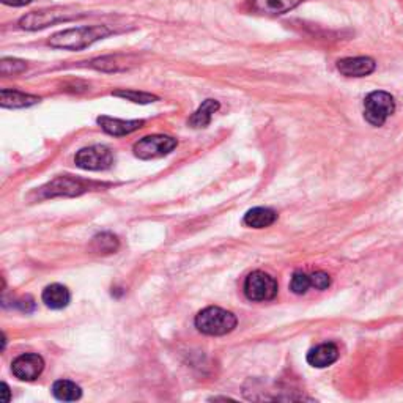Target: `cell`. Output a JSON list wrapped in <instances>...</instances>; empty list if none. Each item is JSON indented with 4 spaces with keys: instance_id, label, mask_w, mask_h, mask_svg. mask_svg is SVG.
<instances>
[{
    "instance_id": "obj_1",
    "label": "cell",
    "mask_w": 403,
    "mask_h": 403,
    "mask_svg": "<svg viewBox=\"0 0 403 403\" xmlns=\"http://www.w3.org/2000/svg\"><path fill=\"white\" fill-rule=\"evenodd\" d=\"M114 33L112 28L108 26H85L78 28H68L52 35L49 38V44L56 49H67V51H81L85 47L92 46L99 40Z\"/></svg>"
},
{
    "instance_id": "obj_2",
    "label": "cell",
    "mask_w": 403,
    "mask_h": 403,
    "mask_svg": "<svg viewBox=\"0 0 403 403\" xmlns=\"http://www.w3.org/2000/svg\"><path fill=\"white\" fill-rule=\"evenodd\" d=\"M195 328L206 336H225L236 328V317L221 307H206L195 317Z\"/></svg>"
},
{
    "instance_id": "obj_3",
    "label": "cell",
    "mask_w": 403,
    "mask_h": 403,
    "mask_svg": "<svg viewBox=\"0 0 403 403\" xmlns=\"http://www.w3.org/2000/svg\"><path fill=\"white\" fill-rule=\"evenodd\" d=\"M395 112V101L388 92H372L364 99V117L372 126H383Z\"/></svg>"
},
{
    "instance_id": "obj_4",
    "label": "cell",
    "mask_w": 403,
    "mask_h": 403,
    "mask_svg": "<svg viewBox=\"0 0 403 403\" xmlns=\"http://www.w3.org/2000/svg\"><path fill=\"white\" fill-rule=\"evenodd\" d=\"M176 145H179V142H176V139L170 138V135H147V138L140 139L134 144V155L139 159L161 158L169 155L170 151H174Z\"/></svg>"
},
{
    "instance_id": "obj_5",
    "label": "cell",
    "mask_w": 403,
    "mask_h": 403,
    "mask_svg": "<svg viewBox=\"0 0 403 403\" xmlns=\"http://www.w3.org/2000/svg\"><path fill=\"white\" fill-rule=\"evenodd\" d=\"M245 295L251 301H270L277 295V282L263 271H254L245 281Z\"/></svg>"
},
{
    "instance_id": "obj_6",
    "label": "cell",
    "mask_w": 403,
    "mask_h": 403,
    "mask_svg": "<svg viewBox=\"0 0 403 403\" xmlns=\"http://www.w3.org/2000/svg\"><path fill=\"white\" fill-rule=\"evenodd\" d=\"M98 186V183L74 179V176H57L56 180L41 188V194H43V197H57V195L73 197V195H79Z\"/></svg>"
},
{
    "instance_id": "obj_7",
    "label": "cell",
    "mask_w": 403,
    "mask_h": 403,
    "mask_svg": "<svg viewBox=\"0 0 403 403\" xmlns=\"http://www.w3.org/2000/svg\"><path fill=\"white\" fill-rule=\"evenodd\" d=\"M74 161L84 170H106L114 164V153L106 145H92L79 150Z\"/></svg>"
},
{
    "instance_id": "obj_8",
    "label": "cell",
    "mask_w": 403,
    "mask_h": 403,
    "mask_svg": "<svg viewBox=\"0 0 403 403\" xmlns=\"http://www.w3.org/2000/svg\"><path fill=\"white\" fill-rule=\"evenodd\" d=\"M73 15H69L63 8H49V10H40L32 11L19 19V26L26 31H40L47 26H54L57 22L69 21Z\"/></svg>"
},
{
    "instance_id": "obj_9",
    "label": "cell",
    "mask_w": 403,
    "mask_h": 403,
    "mask_svg": "<svg viewBox=\"0 0 403 403\" xmlns=\"http://www.w3.org/2000/svg\"><path fill=\"white\" fill-rule=\"evenodd\" d=\"M44 361L35 353H26L16 358L11 364V372L22 381H33L43 373Z\"/></svg>"
},
{
    "instance_id": "obj_10",
    "label": "cell",
    "mask_w": 403,
    "mask_h": 403,
    "mask_svg": "<svg viewBox=\"0 0 403 403\" xmlns=\"http://www.w3.org/2000/svg\"><path fill=\"white\" fill-rule=\"evenodd\" d=\"M377 68V63L370 57H348L337 62V69L347 78H365Z\"/></svg>"
},
{
    "instance_id": "obj_11",
    "label": "cell",
    "mask_w": 403,
    "mask_h": 403,
    "mask_svg": "<svg viewBox=\"0 0 403 403\" xmlns=\"http://www.w3.org/2000/svg\"><path fill=\"white\" fill-rule=\"evenodd\" d=\"M304 0H252L251 8L258 15L279 16L295 10Z\"/></svg>"
},
{
    "instance_id": "obj_12",
    "label": "cell",
    "mask_w": 403,
    "mask_h": 403,
    "mask_svg": "<svg viewBox=\"0 0 403 403\" xmlns=\"http://www.w3.org/2000/svg\"><path fill=\"white\" fill-rule=\"evenodd\" d=\"M97 122L103 128V131L110 135H126L144 126V120H120V118H112L108 115L98 117Z\"/></svg>"
},
{
    "instance_id": "obj_13",
    "label": "cell",
    "mask_w": 403,
    "mask_h": 403,
    "mask_svg": "<svg viewBox=\"0 0 403 403\" xmlns=\"http://www.w3.org/2000/svg\"><path fill=\"white\" fill-rule=\"evenodd\" d=\"M339 359V348L334 343H322L307 353V363L317 369L333 365Z\"/></svg>"
},
{
    "instance_id": "obj_14",
    "label": "cell",
    "mask_w": 403,
    "mask_h": 403,
    "mask_svg": "<svg viewBox=\"0 0 403 403\" xmlns=\"http://www.w3.org/2000/svg\"><path fill=\"white\" fill-rule=\"evenodd\" d=\"M41 298H43V302L49 309L60 311L69 304L71 295L67 287L60 286V283H52V286L43 290V296Z\"/></svg>"
},
{
    "instance_id": "obj_15",
    "label": "cell",
    "mask_w": 403,
    "mask_h": 403,
    "mask_svg": "<svg viewBox=\"0 0 403 403\" xmlns=\"http://www.w3.org/2000/svg\"><path fill=\"white\" fill-rule=\"evenodd\" d=\"M38 97H33V94H27L17 90H8V88H3L0 92V104L2 108L8 109H21V108H31V106L40 103Z\"/></svg>"
},
{
    "instance_id": "obj_16",
    "label": "cell",
    "mask_w": 403,
    "mask_h": 403,
    "mask_svg": "<svg viewBox=\"0 0 403 403\" xmlns=\"http://www.w3.org/2000/svg\"><path fill=\"white\" fill-rule=\"evenodd\" d=\"M276 219H277V213L274 210L258 206V208L249 210L245 215L242 222H245V225H247V227H252V229H265L274 224Z\"/></svg>"
},
{
    "instance_id": "obj_17",
    "label": "cell",
    "mask_w": 403,
    "mask_h": 403,
    "mask_svg": "<svg viewBox=\"0 0 403 403\" xmlns=\"http://www.w3.org/2000/svg\"><path fill=\"white\" fill-rule=\"evenodd\" d=\"M219 108H221V104L216 99H205L200 108L194 112L192 117L189 118V124L192 128H206L211 122L213 114H216Z\"/></svg>"
},
{
    "instance_id": "obj_18",
    "label": "cell",
    "mask_w": 403,
    "mask_h": 403,
    "mask_svg": "<svg viewBox=\"0 0 403 403\" xmlns=\"http://www.w3.org/2000/svg\"><path fill=\"white\" fill-rule=\"evenodd\" d=\"M52 394L57 400L62 402H74L82 397V390L78 384L69 380H58L52 386Z\"/></svg>"
},
{
    "instance_id": "obj_19",
    "label": "cell",
    "mask_w": 403,
    "mask_h": 403,
    "mask_svg": "<svg viewBox=\"0 0 403 403\" xmlns=\"http://www.w3.org/2000/svg\"><path fill=\"white\" fill-rule=\"evenodd\" d=\"M118 240L110 233H101L93 238V249L99 254H110L117 251Z\"/></svg>"
},
{
    "instance_id": "obj_20",
    "label": "cell",
    "mask_w": 403,
    "mask_h": 403,
    "mask_svg": "<svg viewBox=\"0 0 403 403\" xmlns=\"http://www.w3.org/2000/svg\"><path fill=\"white\" fill-rule=\"evenodd\" d=\"M112 94H114V97H118V98L133 101V103H138V104H148V103H153V101L158 99V97H155V94L144 93V92H134V90H117Z\"/></svg>"
},
{
    "instance_id": "obj_21",
    "label": "cell",
    "mask_w": 403,
    "mask_h": 403,
    "mask_svg": "<svg viewBox=\"0 0 403 403\" xmlns=\"http://www.w3.org/2000/svg\"><path fill=\"white\" fill-rule=\"evenodd\" d=\"M312 287L311 276H307L306 272L296 271L292 276V282H290V288L295 295H304L307 290Z\"/></svg>"
},
{
    "instance_id": "obj_22",
    "label": "cell",
    "mask_w": 403,
    "mask_h": 403,
    "mask_svg": "<svg viewBox=\"0 0 403 403\" xmlns=\"http://www.w3.org/2000/svg\"><path fill=\"white\" fill-rule=\"evenodd\" d=\"M27 65L21 60H15V58H3L0 62V73L2 76H11V74H19L22 71H26Z\"/></svg>"
},
{
    "instance_id": "obj_23",
    "label": "cell",
    "mask_w": 403,
    "mask_h": 403,
    "mask_svg": "<svg viewBox=\"0 0 403 403\" xmlns=\"http://www.w3.org/2000/svg\"><path fill=\"white\" fill-rule=\"evenodd\" d=\"M311 282L312 287H315L317 290H326L331 286V277L323 271H317L311 274Z\"/></svg>"
},
{
    "instance_id": "obj_24",
    "label": "cell",
    "mask_w": 403,
    "mask_h": 403,
    "mask_svg": "<svg viewBox=\"0 0 403 403\" xmlns=\"http://www.w3.org/2000/svg\"><path fill=\"white\" fill-rule=\"evenodd\" d=\"M32 0H2V3L10 5V7H24V5H28Z\"/></svg>"
},
{
    "instance_id": "obj_25",
    "label": "cell",
    "mask_w": 403,
    "mask_h": 403,
    "mask_svg": "<svg viewBox=\"0 0 403 403\" xmlns=\"http://www.w3.org/2000/svg\"><path fill=\"white\" fill-rule=\"evenodd\" d=\"M2 394H3L2 400L8 402L10 400V388L7 386V383H2Z\"/></svg>"
}]
</instances>
